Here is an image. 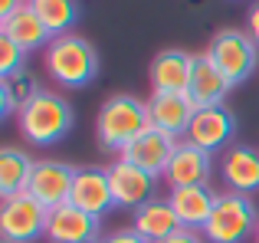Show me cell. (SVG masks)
<instances>
[{
    "instance_id": "29",
    "label": "cell",
    "mask_w": 259,
    "mask_h": 243,
    "mask_svg": "<svg viewBox=\"0 0 259 243\" xmlns=\"http://www.w3.org/2000/svg\"><path fill=\"white\" fill-rule=\"evenodd\" d=\"M82 243H102V237H95V240H82Z\"/></svg>"
},
{
    "instance_id": "27",
    "label": "cell",
    "mask_w": 259,
    "mask_h": 243,
    "mask_svg": "<svg viewBox=\"0 0 259 243\" xmlns=\"http://www.w3.org/2000/svg\"><path fill=\"white\" fill-rule=\"evenodd\" d=\"M246 33L253 36V43L259 46V0L249 7V13H246Z\"/></svg>"
},
{
    "instance_id": "1",
    "label": "cell",
    "mask_w": 259,
    "mask_h": 243,
    "mask_svg": "<svg viewBox=\"0 0 259 243\" xmlns=\"http://www.w3.org/2000/svg\"><path fill=\"white\" fill-rule=\"evenodd\" d=\"M72 122H76V112H72L69 99H63L53 89H39L36 96L17 112L20 135L36 148H50V145H56V141H63L66 135L72 132Z\"/></svg>"
},
{
    "instance_id": "26",
    "label": "cell",
    "mask_w": 259,
    "mask_h": 243,
    "mask_svg": "<svg viewBox=\"0 0 259 243\" xmlns=\"http://www.w3.org/2000/svg\"><path fill=\"white\" fill-rule=\"evenodd\" d=\"M102 243H148L145 237H141V233H135L132 227H128V230H115V233H108L105 240Z\"/></svg>"
},
{
    "instance_id": "10",
    "label": "cell",
    "mask_w": 259,
    "mask_h": 243,
    "mask_svg": "<svg viewBox=\"0 0 259 243\" xmlns=\"http://www.w3.org/2000/svg\"><path fill=\"white\" fill-rule=\"evenodd\" d=\"M76 174H79V168L66 165V161H36L26 191H30L43 207L53 211V207H59V204H69Z\"/></svg>"
},
{
    "instance_id": "4",
    "label": "cell",
    "mask_w": 259,
    "mask_h": 243,
    "mask_svg": "<svg viewBox=\"0 0 259 243\" xmlns=\"http://www.w3.org/2000/svg\"><path fill=\"white\" fill-rule=\"evenodd\" d=\"M256 227H259V211L253 197L223 191L217 194V204L210 211L207 227H203V237H207V243H243L256 233Z\"/></svg>"
},
{
    "instance_id": "28",
    "label": "cell",
    "mask_w": 259,
    "mask_h": 243,
    "mask_svg": "<svg viewBox=\"0 0 259 243\" xmlns=\"http://www.w3.org/2000/svg\"><path fill=\"white\" fill-rule=\"evenodd\" d=\"M23 4H30V0H0V20H4V17H10L13 10H20Z\"/></svg>"
},
{
    "instance_id": "30",
    "label": "cell",
    "mask_w": 259,
    "mask_h": 243,
    "mask_svg": "<svg viewBox=\"0 0 259 243\" xmlns=\"http://www.w3.org/2000/svg\"><path fill=\"white\" fill-rule=\"evenodd\" d=\"M253 240H256V243H259V227H256V233H253Z\"/></svg>"
},
{
    "instance_id": "5",
    "label": "cell",
    "mask_w": 259,
    "mask_h": 243,
    "mask_svg": "<svg viewBox=\"0 0 259 243\" xmlns=\"http://www.w3.org/2000/svg\"><path fill=\"white\" fill-rule=\"evenodd\" d=\"M207 56L213 59V66L230 79V86L246 83L259 66V46L253 43L246 30H236V26H227V30H217L213 39H210Z\"/></svg>"
},
{
    "instance_id": "2",
    "label": "cell",
    "mask_w": 259,
    "mask_h": 243,
    "mask_svg": "<svg viewBox=\"0 0 259 243\" xmlns=\"http://www.w3.org/2000/svg\"><path fill=\"white\" fill-rule=\"evenodd\" d=\"M43 66L63 89H82L99 76V53L85 36L63 33L43 50Z\"/></svg>"
},
{
    "instance_id": "3",
    "label": "cell",
    "mask_w": 259,
    "mask_h": 243,
    "mask_svg": "<svg viewBox=\"0 0 259 243\" xmlns=\"http://www.w3.org/2000/svg\"><path fill=\"white\" fill-rule=\"evenodd\" d=\"M151 125L148 118V102L118 92V96H108L99 109L95 118V141L105 151H121L125 145H132L145 128Z\"/></svg>"
},
{
    "instance_id": "31",
    "label": "cell",
    "mask_w": 259,
    "mask_h": 243,
    "mask_svg": "<svg viewBox=\"0 0 259 243\" xmlns=\"http://www.w3.org/2000/svg\"><path fill=\"white\" fill-rule=\"evenodd\" d=\"M4 243H7V240H4Z\"/></svg>"
},
{
    "instance_id": "17",
    "label": "cell",
    "mask_w": 259,
    "mask_h": 243,
    "mask_svg": "<svg viewBox=\"0 0 259 243\" xmlns=\"http://www.w3.org/2000/svg\"><path fill=\"white\" fill-rule=\"evenodd\" d=\"M230 79L223 76L220 69L213 66V59L207 53H200L194 63V76H190V86H187V96L197 109H210V105H223V99L230 96Z\"/></svg>"
},
{
    "instance_id": "20",
    "label": "cell",
    "mask_w": 259,
    "mask_h": 243,
    "mask_svg": "<svg viewBox=\"0 0 259 243\" xmlns=\"http://www.w3.org/2000/svg\"><path fill=\"white\" fill-rule=\"evenodd\" d=\"M167 200H171L177 220H181V227H194V230H203L210 220V211H213L217 204V194L210 191L207 184H197V187H174L171 194H167Z\"/></svg>"
},
{
    "instance_id": "21",
    "label": "cell",
    "mask_w": 259,
    "mask_h": 243,
    "mask_svg": "<svg viewBox=\"0 0 259 243\" xmlns=\"http://www.w3.org/2000/svg\"><path fill=\"white\" fill-rule=\"evenodd\" d=\"M33 168L36 161L23 151V148L7 145L0 151V197H13V194H23L30 187Z\"/></svg>"
},
{
    "instance_id": "22",
    "label": "cell",
    "mask_w": 259,
    "mask_h": 243,
    "mask_svg": "<svg viewBox=\"0 0 259 243\" xmlns=\"http://www.w3.org/2000/svg\"><path fill=\"white\" fill-rule=\"evenodd\" d=\"M30 4L53 36H63L69 33V26L79 23V0H30Z\"/></svg>"
},
{
    "instance_id": "23",
    "label": "cell",
    "mask_w": 259,
    "mask_h": 243,
    "mask_svg": "<svg viewBox=\"0 0 259 243\" xmlns=\"http://www.w3.org/2000/svg\"><path fill=\"white\" fill-rule=\"evenodd\" d=\"M36 92H39V86L26 69L10 79H0V115H17Z\"/></svg>"
},
{
    "instance_id": "13",
    "label": "cell",
    "mask_w": 259,
    "mask_h": 243,
    "mask_svg": "<svg viewBox=\"0 0 259 243\" xmlns=\"http://www.w3.org/2000/svg\"><path fill=\"white\" fill-rule=\"evenodd\" d=\"M194 112H197V105L190 102L187 92H151V99H148V118H151V125L174 135V138L187 135Z\"/></svg>"
},
{
    "instance_id": "11",
    "label": "cell",
    "mask_w": 259,
    "mask_h": 243,
    "mask_svg": "<svg viewBox=\"0 0 259 243\" xmlns=\"http://www.w3.org/2000/svg\"><path fill=\"white\" fill-rule=\"evenodd\" d=\"M213 178V154L203 151V148L190 145V141H181L164 171V184L171 187H197V184H210Z\"/></svg>"
},
{
    "instance_id": "18",
    "label": "cell",
    "mask_w": 259,
    "mask_h": 243,
    "mask_svg": "<svg viewBox=\"0 0 259 243\" xmlns=\"http://www.w3.org/2000/svg\"><path fill=\"white\" fill-rule=\"evenodd\" d=\"M0 33H4V36H10L13 43H20L26 53H33V50H46V46L53 43L50 26L39 20V13L33 10V4H23L20 10H13L10 17L0 20Z\"/></svg>"
},
{
    "instance_id": "15",
    "label": "cell",
    "mask_w": 259,
    "mask_h": 243,
    "mask_svg": "<svg viewBox=\"0 0 259 243\" xmlns=\"http://www.w3.org/2000/svg\"><path fill=\"white\" fill-rule=\"evenodd\" d=\"M194 53L184 50H164L151 59L148 66V79H151V92H187L190 76H194Z\"/></svg>"
},
{
    "instance_id": "6",
    "label": "cell",
    "mask_w": 259,
    "mask_h": 243,
    "mask_svg": "<svg viewBox=\"0 0 259 243\" xmlns=\"http://www.w3.org/2000/svg\"><path fill=\"white\" fill-rule=\"evenodd\" d=\"M46 220L50 207H43L30 191L13 194L0 204V237L7 243H33L36 237H46Z\"/></svg>"
},
{
    "instance_id": "24",
    "label": "cell",
    "mask_w": 259,
    "mask_h": 243,
    "mask_svg": "<svg viewBox=\"0 0 259 243\" xmlns=\"http://www.w3.org/2000/svg\"><path fill=\"white\" fill-rule=\"evenodd\" d=\"M26 56H30V53H26L23 46L0 33V79H10V76H17V72H23Z\"/></svg>"
},
{
    "instance_id": "19",
    "label": "cell",
    "mask_w": 259,
    "mask_h": 243,
    "mask_svg": "<svg viewBox=\"0 0 259 243\" xmlns=\"http://www.w3.org/2000/svg\"><path fill=\"white\" fill-rule=\"evenodd\" d=\"M177 227H181V220H177L167 197H151L132 214V230L141 233L148 243H161L164 237H171Z\"/></svg>"
},
{
    "instance_id": "14",
    "label": "cell",
    "mask_w": 259,
    "mask_h": 243,
    "mask_svg": "<svg viewBox=\"0 0 259 243\" xmlns=\"http://www.w3.org/2000/svg\"><path fill=\"white\" fill-rule=\"evenodd\" d=\"M69 204H76L79 211H85V214H95V217L112 211L115 194H112V181H108V168H95V165L79 168Z\"/></svg>"
},
{
    "instance_id": "16",
    "label": "cell",
    "mask_w": 259,
    "mask_h": 243,
    "mask_svg": "<svg viewBox=\"0 0 259 243\" xmlns=\"http://www.w3.org/2000/svg\"><path fill=\"white\" fill-rule=\"evenodd\" d=\"M220 174L227 191H236V194L259 191V151L253 145H230L223 151Z\"/></svg>"
},
{
    "instance_id": "25",
    "label": "cell",
    "mask_w": 259,
    "mask_h": 243,
    "mask_svg": "<svg viewBox=\"0 0 259 243\" xmlns=\"http://www.w3.org/2000/svg\"><path fill=\"white\" fill-rule=\"evenodd\" d=\"M161 243H207L203 230H194V227H177L171 237H164Z\"/></svg>"
},
{
    "instance_id": "7",
    "label": "cell",
    "mask_w": 259,
    "mask_h": 243,
    "mask_svg": "<svg viewBox=\"0 0 259 243\" xmlns=\"http://www.w3.org/2000/svg\"><path fill=\"white\" fill-rule=\"evenodd\" d=\"M236 138V115L227 109V105H210V109H197L194 118H190V128L184 135V141L203 148V151L217 154L227 151Z\"/></svg>"
},
{
    "instance_id": "12",
    "label": "cell",
    "mask_w": 259,
    "mask_h": 243,
    "mask_svg": "<svg viewBox=\"0 0 259 243\" xmlns=\"http://www.w3.org/2000/svg\"><path fill=\"white\" fill-rule=\"evenodd\" d=\"M46 237L53 243H82L102 237V217L79 211L76 204H59L50 211L46 220Z\"/></svg>"
},
{
    "instance_id": "9",
    "label": "cell",
    "mask_w": 259,
    "mask_h": 243,
    "mask_svg": "<svg viewBox=\"0 0 259 243\" xmlns=\"http://www.w3.org/2000/svg\"><path fill=\"white\" fill-rule=\"evenodd\" d=\"M108 181H112V194H115V207H125V211H138L141 204L154 197L158 191V178L148 174L145 168L132 165V161H112L108 165Z\"/></svg>"
},
{
    "instance_id": "8",
    "label": "cell",
    "mask_w": 259,
    "mask_h": 243,
    "mask_svg": "<svg viewBox=\"0 0 259 243\" xmlns=\"http://www.w3.org/2000/svg\"><path fill=\"white\" fill-rule=\"evenodd\" d=\"M177 145H181V141H177L174 135H167V132H161V128L148 125L145 132L132 141V145L121 148L118 158L121 161H132V165H138V168H145V171L154 174V178H164V171H167V165H171Z\"/></svg>"
}]
</instances>
